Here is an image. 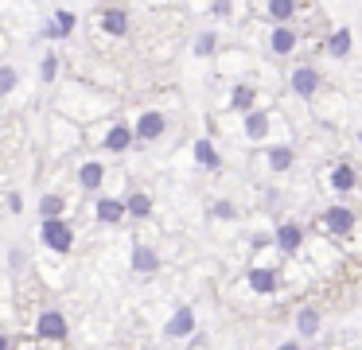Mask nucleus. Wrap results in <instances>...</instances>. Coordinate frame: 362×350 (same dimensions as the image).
I'll list each match as a JSON object with an SVG mask.
<instances>
[{"label": "nucleus", "instance_id": "1", "mask_svg": "<svg viewBox=\"0 0 362 350\" xmlns=\"http://www.w3.org/2000/svg\"><path fill=\"white\" fill-rule=\"evenodd\" d=\"M66 334H71V327H66V315L59 308H43L40 319H35V339L43 342H63Z\"/></svg>", "mask_w": 362, "mask_h": 350}, {"label": "nucleus", "instance_id": "2", "mask_svg": "<svg viewBox=\"0 0 362 350\" xmlns=\"http://www.w3.org/2000/svg\"><path fill=\"white\" fill-rule=\"evenodd\" d=\"M40 241L51 249V253H71L74 230L63 222V218H55V222H43V226H40Z\"/></svg>", "mask_w": 362, "mask_h": 350}, {"label": "nucleus", "instance_id": "3", "mask_svg": "<svg viewBox=\"0 0 362 350\" xmlns=\"http://www.w3.org/2000/svg\"><path fill=\"white\" fill-rule=\"evenodd\" d=\"M164 129H168L164 113H144L141 121H136V129H133V140H144V144H152L156 136H164Z\"/></svg>", "mask_w": 362, "mask_h": 350}, {"label": "nucleus", "instance_id": "4", "mask_svg": "<svg viewBox=\"0 0 362 350\" xmlns=\"http://www.w3.org/2000/svg\"><path fill=\"white\" fill-rule=\"evenodd\" d=\"M273 241H276V249H284V253H296V249L304 245V226H296V222H284V226H276Z\"/></svg>", "mask_w": 362, "mask_h": 350}, {"label": "nucleus", "instance_id": "5", "mask_svg": "<svg viewBox=\"0 0 362 350\" xmlns=\"http://www.w3.org/2000/svg\"><path fill=\"white\" fill-rule=\"evenodd\" d=\"M191 331H195V311H191V308H175V315L168 319L164 334H168V339H187Z\"/></svg>", "mask_w": 362, "mask_h": 350}, {"label": "nucleus", "instance_id": "6", "mask_svg": "<svg viewBox=\"0 0 362 350\" xmlns=\"http://www.w3.org/2000/svg\"><path fill=\"white\" fill-rule=\"evenodd\" d=\"M292 93H296V98H312L315 90H320V74H315L312 66H296L292 70Z\"/></svg>", "mask_w": 362, "mask_h": 350}, {"label": "nucleus", "instance_id": "7", "mask_svg": "<svg viewBox=\"0 0 362 350\" xmlns=\"http://www.w3.org/2000/svg\"><path fill=\"white\" fill-rule=\"evenodd\" d=\"M323 226H327L331 233H351L354 230V210H346V206L323 210Z\"/></svg>", "mask_w": 362, "mask_h": 350}, {"label": "nucleus", "instance_id": "8", "mask_svg": "<svg viewBox=\"0 0 362 350\" xmlns=\"http://www.w3.org/2000/svg\"><path fill=\"white\" fill-rule=\"evenodd\" d=\"M105 148H110V152H129V148H133V129H129L125 121L110 124V132H105Z\"/></svg>", "mask_w": 362, "mask_h": 350}, {"label": "nucleus", "instance_id": "9", "mask_svg": "<svg viewBox=\"0 0 362 350\" xmlns=\"http://www.w3.org/2000/svg\"><path fill=\"white\" fill-rule=\"evenodd\" d=\"M296 331H300V339H312V334L320 331V308L304 303V308L296 311Z\"/></svg>", "mask_w": 362, "mask_h": 350}, {"label": "nucleus", "instance_id": "10", "mask_svg": "<svg viewBox=\"0 0 362 350\" xmlns=\"http://www.w3.org/2000/svg\"><path fill=\"white\" fill-rule=\"evenodd\" d=\"M102 28L110 31V35H125V31H129L125 8H102Z\"/></svg>", "mask_w": 362, "mask_h": 350}, {"label": "nucleus", "instance_id": "11", "mask_svg": "<svg viewBox=\"0 0 362 350\" xmlns=\"http://www.w3.org/2000/svg\"><path fill=\"white\" fill-rule=\"evenodd\" d=\"M331 187H335V191H343V194L358 187V175H354L351 163H335V168H331Z\"/></svg>", "mask_w": 362, "mask_h": 350}, {"label": "nucleus", "instance_id": "12", "mask_svg": "<svg viewBox=\"0 0 362 350\" xmlns=\"http://www.w3.org/2000/svg\"><path fill=\"white\" fill-rule=\"evenodd\" d=\"M269 47H273L276 54H292L296 51V31L284 23V28H273V35H269Z\"/></svg>", "mask_w": 362, "mask_h": 350}, {"label": "nucleus", "instance_id": "13", "mask_svg": "<svg viewBox=\"0 0 362 350\" xmlns=\"http://www.w3.org/2000/svg\"><path fill=\"white\" fill-rule=\"evenodd\" d=\"M71 31H74V12H55L43 35H47V39H66Z\"/></svg>", "mask_w": 362, "mask_h": 350}, {"label": "nucleus", "instance_id": "14", "mask_svg": "<svg viewBox=\"0 0 362 350\" xmlns=\"http://www.w3.org/2000/svg\"><path fill=\"white\" fill-rule=\"evenodd\" d=\"M327 54L331 59H346V54H351V31L346 28H335L327 35Z\"/></svg>", "mask_w": 362, "mask_h": 350}, {"label": "nucleus", "instance_id": "15", "mask_svg": "<svg viewBox=\"0 0 362 350\" xmlns=\"http://www.w3.org/2000/svg\"><path fill=\"white\" fill-rule=\"evenodd\" d=\"M250 288L261 292V296L276 292V272L273 269H250Z\"/></svg>", "mask_w": 362, "mask_h": 350}, {"label": "nucleus", "instance_id": "16", "mask_svg": "<svg viewBox=\"0 0 362 350\" xmlns=\"http://www.w3.org/2000/svg\"><path fill=\"white\" fill-rule=\"evenodd\" d=\"M98 218H102L105 226L121 222V218H125V202L121 199H98Z\"/></svg>", "mask_w": 362, "mask_h": 350}, {"label": "nucleus", "instance_id": "17", "mask_svg": "<svg viewBox=\"0 0 362 350\" xmlns=\"http://www.w3.org/2000/svg\"><path fill=\"white\" fill-rule=\"evenodd\" d=\"M125 202V214H133V218H148L152 214V199L144 191H133L129 199H121Z\"/></svg>", "mask_w": 362, "mask_h": 350}, {"label": "nucleus", "instance_id": "18", "mask_svg": "<svg viewBox=\"0 0 362 350\" xmlns=\"http://www.w3.org/2000/svg\"><path fill=\"white\" fill-rule=\"evenodd\" d=\"M102 179H105L102 163H82V168H78V183L86 187V191H98V187H102Z\"/></svg>", "mask_w": 362, "mask_h": 350}, {"label": "nucleus", "instance_id": "19", "mask_svg": "<svg viewBox=\"0 0 362 350\" xmlns=\"http://www.w3.org/2000/svg\"><path fill=\"white\" fill-rule=\"evenodd\" d=\"M265 132H269V113H257V109H253V113H245V136L261 140Z\"/></svg>", "mask_w": 362, "mask_h": 350}, {"label": "nucleus", "instance_id": "20", "mask_svg": "<svg viewBox=\"0 0 362 350\" xmlns=\"http://www.w3.org/2000/svg\"><path fill=\"white\" fill-rule=\"evenodd\" d=\"M63 194H43L40 199V214H43V222H55V218H63Z\"/></svg>", "mask_w": 362, "mask_h": 350}, {"label": "nucleus", "instance_id": "21", "mask_svg": "<svg viewBox=\"0 0 362 350\" xmlns=\"http://www.w3.org/2000/svg\"><path fill=\"white\" fill-rule=\"evenodd\" d=\"M156 253H152L148 245H133V269L136 272H156Z\"/></svg>", "mask_w": 362, "mask_h": 350}, {"label": "nucleus", "instance_id": "22", "mask_svg": "<svg viewBox=\"0 0 362 350\" xmlns=\"http://www.w3.org/2000/svg\"><path fill=\"white\" fill-rule=\"evenodd\" d=\"M292 160H296V156H292V148H288V144L269 148V168H273V171H288V168H292Z\"/></svg>", "mask_w": 362, "mask_h": 350}, {"label": "nucleus", "instance_id": "23", "mask_svg": "<svg viewBox=\"0 0 362 350\" xmlns=\"http://www.w3.org/2000/svg\"><path fill=\"white\" fill-rule=\"evenodd\" d=\"M292 12H296V4H292V0H269V16L276 20V28H284V23L292 20Z\"/></svg>", "mask_w": 362, "mask_h": 350}, {"label": "nucleus", "instance_id": "24", "mask_svg": "<svg viewBox=\"0 0 362 350\" xmlns=\"http://www.w3.org/2000/svg\"><path fill=\"white\" fill-rule=\"evenodd\" d=\"M195 160L203 163V168H218V152H214L211 140H195Z\"/></svg>", "mask_w": 362, "mask_h": 350}, {"label": "nucleus", "instance_id": "25", "mask_svg": "<svg viewBox=\"0 0 362 350\" xmlns=\"http://www.w3.org/2000/svg\"><path fill=\"white\" fill-rule=\"evenodd\" d=\"M253 98H257V93H253L250 86H238V90H234V98H230V105H234V109H242V113H253Z\"/></svg>", "mask_w": 362, "mask_h": 350}, {"label": "nucleus", "instance_id": "26", "mask_svg": "<svg viewBox=\"0 0 362 350\" xmlns=\"http://www.w3.org/2000/svg\"><path fill=\"white\" fill-rule=\"evenodd\" d=\"M20 86V70L16 66H0V93H12Z\"/></svg>", "mask_w": 362, "mask_h": 350}, {"label": "nucleus", "instance_id": "27", "mask_svg": "<svg viewBox=\"0 0 362 350\" xmlns=\"http://www.w3.org/2000/svg\"><path fill=\"white\" fill-rule=\"evenodd\" d=\"M214 47H218V35H214V31H206V35H199V39H195V54H199V59H206V54H211Z\"/></svg>", "mask_w": 362, "mask_h": 350}, {"label": "nucleus", "instance_id": "28", "mask_svg": "<svg viewBox=\"0 0 362 350\" xmlns=\"http://www.w3.org/2000/svg\"><path fill=\"white\" fill-rule=\"evenodd\" d=\"M40 74H43V82H51V78L59 74V59H55V54H43V62H40Z\"/></svg>", "mask_w": 362, "mask_h": 350}, {"label": "nucleus", "instance_id": "29", "mask_svg": "<svg viewBox=\"0 0 362 350\" xmlns=\"http://www.w3.org/2000/svg\"><path fill=\"white\" fill-rule=\"evenodd\" d=\"M214 214H218V218H234V202H230V199L214 202Z\"/></svg>", "mask_w": 362, "mask_h": 350}, {"label": "nucleus", "instance_id": "30", "mask_svg": "<svg viewBox=\"0 0 362 350\" xmlns=\"http://www.w3.org/2000/svg\"><path fill=\"white\" fill-rule=\"evenodd\" d=\"M269 245V233H253V249H265Z\"/></svg>", "mask_w": 362, "mask_h": 350}, {"label": "nucleus", "instance_id": "31", "mask_svg": "<svg viewBox=\"0 0 362 350\" xmlns=\"http://www.w3.org/2000/svg\"><path fill=\"white\" fill-rule=\"evenodd\" d=\"M276 350H304V346H300V342H281Z\"/></svg>", "mask_w": 362, "mask_h": 350}, {"label": "nucleus", "instance_id": "32", "mask_svg": "<svg viewBox=\"0 0 362 350\" xmlns=\"http://www.w3.org/2000/svg\"><path fill=\"white\" fill-rule=\"evenodd\" d=\"M0 350H8V339H4V334H0Z\"/></svg>", "mask_w": 362, "mask_h": 350}]
</instances>
